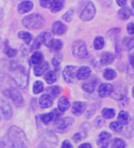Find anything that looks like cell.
<instances>
[{"label":"cell","mask_w":134,"mask_h":148,"mask_svg":"<svg viewBox=\"0 0 134 148\" xmlns=\"http://www.w3.org/2000/svg\"><path fill=\"white\" fill-rule=\"evenodd\" d=\"M0 148H28L27 137L21 128L12 125L0 140Z\"/></svg>","instance_id":"cell-1"},{"label":"cell","mask_w":134,"mask_h":148,"mask_svg":"<svg viewBox=\"0 0 134 148\" xmlns=\"http://www.w3.org/2000/svg\"><path fill=\"white\" fill-rule=\"evenodd\" d=\"M9 73L19 88L25 89L28 86L29 71L26 64H21L18 61H12L9 65Z\"/></svg>","instance_id":"cell-2"},{"label":"cell","mask_w":134,"mask_h":148,"mask_svg":"<svg viewBox=\"0 0 134 148\" xmlns=\"http://www.w3.org/2000/svg\"><path fill=\"white\" fill-rule=\"evenodd\" d=\"M96 15V7L90 0H83L79 4V16L82 21H90Z\"/></svg>","instance_id":"cell-3"},{"label":"cell","mask_w":134,"mask_h":148,"mask_svg":"<svg viewBox=\"0 0 134 148\" xmlns=\"http://www.w3.org/2000/svg\"><path fill=\"white\" fill-rule=\"evenodd\" d=\"M44 18L42 15L34 13L25 17L22 20L23 25L30 30H37L41 28L44 25Z\"/></svg>","instance_id":"cell-4"},{"label":"cell","mask_w":134,"mask_h":148,"mask_svg":"<svg viewBox=\"0 0 134 148\" xmlns=\"http://www.w3.org/2000/svg\"><path fill=\"white\" fill-rule=\"evenodd\" d=\"M72 55L74 57H76L78 58H81V59L87 58L89 55V52L87 50V45H86L85 42L83 40H80V39L73 42L72 47Z\"/></svg>","instance_id":"cell-5"},{"label":"cell","mask_w":134,"mask_h":148,"mask_svg":"<svg viewBox=\"0 0 134 148\" xmlns=\"http://www.w3.org/2000/svg\"><path fill=\"white\" fill-rule=\"evenodd\" d=\"M127 94V86L123 82H118L112 86V91L111 96L112 99L117 100H121L126 97Z\"/></svg>","instance_id":"cell-6"},{"label":"cell","mask_w":134,"mask_h":148,"mask_svg":"<svg viewBox=\"0 0 134 148\" xmlns=\"http://www.w3.org/2000/svg\"><path fill=\"white\" fill-rule=\"evenodd\" d=\"M4 94L10 98L12 102L14 103V105L18 107H21L23 106L24 105V99H23V96L22 94L16 89V88H13V87H11L7 90H5L4 92Z\"/></svg>","instance_id":"cell-7"},{"label":"cell","mask_w":134,"mask_h":148,"mask_svg":"<svg viewBox=\"0 0 134 148\" xmlns=\"http://www.w3.org/2000/svg\"><path fill=\"white\" fill-rule=\"evenodd\" d=\"M73 123H74V119L72 117L59 119L55 123V130L58 132H64L72 126Z\"/></svg>","instance_id":"cell-8"},{"label":"cell","mask_w":134,"mask_h":148,"mask_svg":"<svg viewBox=\"0 0 134 148\" xmlns=\"http://www.w3.org/2000/svg\"><path fill=\"white\" fill-rule=\"evenodd\" d=\"M63 78L68 84H72L77 78V67L73 65H67L63 71Z\"/></svg>","instance_id":"cell-9"},{"label":"cell","mask_w":134,"mask_h":148,"mask_svg":"<svg viewBox=\"0 0 134 148\" xmlns=\"http://www.w3.org/2000/svg\"><path fill=\"white\" fill-rule=\"evenodd\" d=\"M98 83V79L97 77H92V78L89 77L87 79V80L82 84L81 86L85 92H86L88 93H92L95 91Z\"/></svg>","instance_id":"cell-10"},{"label":"cell","mask_w":134,"mask_h":148,"mask_svg":"<svg viewBox=\"0 0 134 148\" xmlns=\"http://www.w3.org/2000/svg\"><path fill=\"white\" fill-rule=\"evenodd\" d=\"M111 134L109 133L108 132L104 131L100 132L97 144L101 148H107L111 143Z\"/></svg>","instance_id":"cell-11"},{"label":"cell","mask_w":134,"mask_h":148,"mask_svg":"<svg viewBox=\"0 0 134 148\" xmlns=\"http://www.w3.org/2000/svg\"><path fill=\"white\" fill-rule=\"evenodd\" d=\"M53 102H54V99L47 93L41 95V97L39 98V100H38L39 106L42 109L50 108L53 105Z\"/></svg>","instance_id":"cell-12"},{"label":"cell","mask_w":134,"mask_h":148,"mask_svg":"<svg viewBox=\"0 0 134 148\" xmlns=\"http://www.w3.org/2000/svg\"><path fill=\"white\" fill-rule=\"evenodd\" d=\"M41 137L45 143H49L51 145H57V138L56 135L49 130L44 131L41 133Z\"/></svg>","instance_id":"cell-13"},{"label":"cell","mask_w":134,"mask_h":148,"mask_svg":"<svg viewBox=\"0 0 134 148\" xmlns=\"http://www.w3.org/2000/svg\"><path fill=\"white\" fill-rule=\"evenodd\" d=\"M51 31L55 35H63L67 32V26L60 21H56L51 26Z\"/></svg>","instance_id":"cell-14"},{"label":"cell","mask_w":134,"mask_h":148,"mask_svg":"<svg viewBox=\"0 0 134 148\" xmlns=\"http://www.w3.org/2000/svg\"><path fill=\"white\" fill-rule=\"evenodd\" d=\"M112 91V85L108 83H102L98 87V95L100 98H106L111 95Z\"/></svg>","instance_id":"cell-15"},{"label":"cell","mask_w":134,"mask_h":148,"mask_svg":"<svg viewBox=\"0 0 134 148\" xmlns=\"http://www.w3.org/2000/svg\"><path fill=\"white\" fill-rule=\"evenodd\" d=\"M49 63L46 61H42L41 63L35 65L34 67V74L37 77H40L42 76L44 73H45L47 71V70L49 69Z\"/></svg>","instance_id":"cell-16"},{"label":"cell","mask_w":134,"mask_h":148,"mask_svg":"<svg viewBox=\"0 0 134 148\" xmlns=\"http://www.w3.org/2000/svg\"><path fill=\"white\" fill-rule=\"evenodd\" d=\"M92 74V69L88 66H82L77 71V78L79 80L87 79Z\"/></svg>","instance_id":"cell-17"},{"label":"cell","mask_w":134,"mask_h":148,"mask_svg":"<svg viewBox=\"0 0 134 148\" xmlns=\"http://www.w3.org/2000/svg\"><path fill=\"white\" fill-rule=\"evenodd\" d=\"M33 3L29 1V0H25V1H22L18 6V12L20 14H25L29 12H31L33 9Z\"/></svg>","instance_id":"cell-18"},{"label":"cell","mask_w":134,"mask_h":148,"mask_svg":"<svg viewBox=\"0 0 134 148\" xmlns=\"http://www.w3.org/2000/svg\"><path fill=\"white\" fill-rule=\"evenodd\" d=\"M86 103L85 102H81V101H76L73 103L72 105V112L74 115L79 116L81 115L86 109Z\"/></svg>","instance_id":"cell-19"},{"label":"cell","mask_w":134,"mask_h":148,"mask_svg":"<svg viewBox=\"0 0 134 148\" xmlns=\"http://www.w3.org/2000/svg\"><path fill=\"white\" fill-rule=\"evenodd\" d=\"M0 110L2 112L4 118L6 120H9L12 117V108L7 102H2L0 105Z\"/></svg>","instance_id":"cell-20"},{"label":"cell","mask_w":134,"mask_h":148,"mask_svg":"<svg viewBox=\"0 0 134 148\" xmlns=\"http://www.w3.org/2000/svg\"><path fill=\"white\" fill-rule=\"evenodd\" d=\"M115 60V55L110 51H105L101 55L100 62L104 65H109L111 64Z\"/></svg>","instance_id":"cell-21"},{"label":"cell","mask_w":134,"mask_h":148,"mask_svg":"<svg viewBox=\"0 0 134 148\" xmlns=\"http://www.w3.org/2000/svg\"><path fill=\"white\" fill-rule=\"evenodd\" d=\"M121 47L124 51H131L134 48V38L131 37H124L121 40Z\"/></svg>","instance_id":"cell-22"},{"label":"cell","mask_w":134,"mask_h":148,"mask_svg":"<svg viewBox=\"0 0 134 148\" xmlns=\"http://www.w3.org/2000/svg\"><path fill=\"white\" fill-rule=\"evenodd\" d=\"M63 46H64V44H63L62 40L57 39V38H53V39L51 40V42L50 43L48 48H49L51 51L58 52V51H60L63 49Z\"/></svg>","instance_id":"cell-23"},{"label":"cell","mask_w":134,"mask_h":148,"mask_svg":"<svg viewBox=\"0 0 134 148\" xmlns=\"http://www.w3.org/2000/svg\"><path fill=\"white\" fill-rule=\"evenodd\" d=\"M70 101L69 99L65 98V97H61L58 101H57V107H58V110H60L62 112H66L70 108Z\"/></svg>","instance_id":"cell-24"},{"label":"cell","mask_w":134,"mask_h":148,"mask_svg":"<svg viewBox=\"0 0 134 148\" xmlns=\"http://www.w3.org/2000/svg\"><path fill=\"white\" fill-rule=\"evenodd\" d=\"M131 16V11L129 7L124 6L118 12V17L122 20H127Z\"/></svg>","instance_id":"cell-25"},{"label":"cell","mask_w":134,"mask_h":148,"mask_svg":"<svg viewBox=\"0 0 134 148\" xmlns=\"http://www.w3.org/2000/svg\"><path fill=\"white\" fill-rule=\"evenodd\" d=\"M41 43H43L45 46H49L50 43L51 42V40L53 39V37L51 36V34L48 32H42L39 36H38Z\"/></svg>","instance_id":"cell-26"},{"label":"cell","mask_w":134,"mask_h":148,"mask_svg":"<svg viewBox=\"0 0 134 148\" xmlns=\"http://www.w3.org/2000/svg\"><path fill=\"white\" fill-rule=\"evenodd\" d=\"M45 92L47 94H49L50 96H51L53 99L58 97V95L61 92V88L58 86H49L45 89Z\"/></svg>","instance_id":"cell-27"},{"label":"cell","mask_w":134,"mask_h":148,"mask_svg":"<svg viewBox=\"0 0 134 148\" xmlns=\"http://www.w3.org/2000/svg\"><path fill=\"white\" fill-rule=\"evenodd\" d=\"M64 2H65V0H54V2L51 7V12L52 13L60 12L64 5Z\"/></svg>","instance_id":"cell-28"},{"label":"cell","mask_w":134,"mask_h":148,"mask_svg":"<svg viewBox=\"0 0 134 148\" xmlns=\"http://www.w3.org/2000/svg\"><path fill=\"white\" fill-rule=\"evenodd\" d=\"M4 52L5 54L9 57V58H15L17 55H18V51L14 48H12L9 44H8V41H5V48H4Z\"/></svg>","instance_id":"cell-29"},{"label":"cell","mask_w":134,"mask_h":148,"mask_svg":"<svg viewBox=\"0 0 134 148\" xmlns=\"http://www.w3.org/2000/svg\"><path fill=\"white\" fill-rule=\"evenodd\" d=\"M44 80L48 85H52L57 81V75L54 71H48L44 75Z\"/></svg>","instance_id":"cell-30"},{"label":"cell","mask_w":134,"mask_h":148,"mask_svg":"<svg viewBox=\"0 0 134 148\" xmlns=\"http://www.w3.org/2000/svg\"><path fill=\"white\" fill-rule=\"evenodd\" d=\"M103 76L106 80L111 81V80H113L117 77V72L115 70H113L111 68H107L105 70V71L103 73Z\"/></svg>","instance_id":"cell-31"},{"label":"cell","mask_w":134,"mask_h":148,"mask_svg":"<svg viewBox=\"0 0 134 148\" xmlns=\"http://www.w3.org/2000/svg\"><path fill=\"white\" fill-rule=\"evenodd\" d=\"M42 61H44V55L40 51H35L31 57V62L32 63V64L36 65Z\"/></svg>","instance_id":"cell-32"},{"label":"cell","mask_w":134,"mask_h":148,"mask_svg":"<svg viewBox=\"0 0 134 148\" xmlns=\"http://www.w3.org/2000/svg\"><path fill=\"white\" fill-rule=\"evenodd\" d=\"M18 38H21L26 45H29L31 40H32V35L31 33H29L28 32H25V31H22V32H19L18 34Z\"/></svg>","instance_id":"cell-33"},{"label":"cell","mask_w":134,"mask_h":148,"mask_svg":"<svg viewBox=\"0 0 134 148\" xmlns=\"http://www.w3.org/2000/svg\"><path fill=\"white\" fill-rule=\"evenodd\" d=\"M105 38L103 37H100V36H98L95 38L94 41H93V46L95 48V50L97 51H99V50H102L105 46Z\"/></svg>","instance_id":"cell-34"},{"label":"cell","mask_w":134,"mask_h":148,"mask_svg":"<svg viewBox=\"0 0 134 148\" xmlns=\"http://www.w3.org/2000/svg\"><path fill=\"white\" fill-rule=\"evenodd\" d=\"M118 120L120 123H122L123 125H127L130 122V115H129V113L127 112H125V111H121L118 113Z\"/></svg>","instance_id":"cell-35"},{"label":"cell","mask_w":134,"mask_h":148,"mask_svg":"<svg viewBox=\"0 0 134 148\" xmlns=\"http://www.w3.org/2000/svg\"><path fill=\"white\" fill-rule=\"evenodd\" d=\"M116 114V112L113 108H104L102 110V117L106 119H112Z\"/></svg>","instance_id":"cell-36"},{"label":"cell","mask_w":134,"mask_h":148,"mask_svg":"<svg viewBox=\"0 0 134 148\" xmlns=\"http://www.w3.org/2000/svg\"><path fill=\"white\" fill-rule=\"evenodd\" d=\"M53 112H47V113H44L42 115L39 116V119L45 125H48L50 122L53 121Z\"/></svg>","instance_id":"cell-37"},{"label":"cell","mask_w":134,"mask_h":148,"mask_svg":"<svg viewBox=\"0 0 134 148\" xmlns=\"http://www.w3.org/2000/svg\"><path fill=\"white\" fill-rule=\"evenodd\" d=\"M125 141L120 138H116L111 142V148H125Z\"/></svg>","instance_id":"cell-38"},{"label":"cell","mask_w":134,"mask_h":148,"mask_svg":"<svg viewBox=\"0 0 134 148\" xmlns=\"http://www.w3.org/2000/svg\"><path fill=\"white\" fill-rule=\"evenodd\" d=\"M110 128H111V130H112L115 132H121L124 128V125L122 123H120L118 120L113 121L110 124Z\"/></svg>","instance_id":"cell-39"},{"label":"cell","mask_w":134,"mask_h":148,"mask_svg":"<svg viewBox=\"0 0 134 148\" xmlns=\"http://www.w3.org/2000/svg\"><path fill=\"white\" fill-rule=\"evenodd\" d=\"M61 59H62V58H61V57H60V56H58V55H57V56H55V57L52 58V60H51V62H52V65H53L54 70H55V71H56V72L59 71V70H60Z\"/></svg>","instance_id":"cell-40"},{"label":"cell","mask_w":134,"mask_h":148,"mask_svg":"<svg viewBox=\"0 0 134 148\" xmlns=\"http://www.w3.org/2000/svg\"><path fill=\"white\" fill-rule=\"evenodd\" d=\"M44 91V84L41 81H36L33 85V93L39 94Z\"/></svg>","instance_id":"cell-41"},{"label":"cell","mask_w":134,"mask_h":148,"mask_svg":"<svg viewBox=\"0 0 134 148\" xmlns=\"http://www.w3.org/2000/svg\"><path fill=\"white\" fill-rule=\"evenodd\" d=\"M73 14H74V10L70 9L69 11H67V12L64 13V15L63 16V19L65 22H71L73 18Z\"/></svg>","instance_id":"cell-42"},{"label":"cell","mask_w":134,"mask_h":148,"mask_svg":"<svg viewBox=\"0 0 134 148\" xmlns=\"http://www.w3.org/2000/svg\"><path fill=\"white\" fill-rule=\"evenodd\" d=\"M39 2H40V5L43 8H45V9L50 8L51 9L54 0H39Z\"/></svg>","instance_id":"cell-43"},{"label":"cell","mask_w":134,"mask_h":148,"mask_svg":"<svg viewBox=\"0 0 134 148\" xmlns=\"http://www.w3.org/2000/svg\"><path fill=\"white\" fill-rule=\"evenodd\" d=\"M105 124V119L102 118V117H98L96 119H95V125L98 127V128H100L102 126H104Z\"/></svg>","instance_id":"cell-44"},{"label":"cell","mask_w":134,"mask_h":148,"mask_svg":"<svg viewBox=\"0 0 134 148\" xmlns=\"http://www.w3.org/2000/svg\"><path fill=\"white\" fill-rule=\"evenodd\" d=\"M40 45H41V41H40L39 38L38 37L37 38H35V39H34V42L32 43L31 50H38V49H39Z\"/></svg>","instance_id":"cell-45"},{"label":"cell","mask_w":134,"mask_h":148,"mask_svg":"<svg viewBox=\"0 0 134 148\" xmlns=\"http://www.w3.org/2000/svg\"><path fill=\"white\" fill-rule=\"evenodd\" d=\"M126 31L129 35L134 36V23H129L126 26Z\"/></svg>","instance_id":"cell-46"},{"label":"cell","mask_w":134,"mask_h":148,"mask_svg":"<svg viewBox=\"0 0 134 148\" xmlns=\"http://www.w3.org/2000/svg\"><path fill=\"white\" fill-rule=\"evenodd\" d=\"M82 138H83V135H82V133H80V132L75 133V134L73 135V137H72V139H73L74 142H76V143L79 142Z\"/></svg>","instance_id":"cell-47"},{"label":"cell","mask_w":134,"mask_h":148,"mask_svg":"<svg viewBox=\"0 0 134 148\" xmlns=\"http://www.w3.org/2000/svg\"><path fill=\"white\" fill-rule=\"evenodd\" d=\"M61 148H74V147H73V145H72V143L69 140H64L62 143Z\"/></svg>","instance_id":"cell-48"},{"label":"cell","mask_w":134,"mask_h":148,"mask_svg":"<svg viewBox=\"0 0 134 148\" xmlns=\"http://www.w3.org/2000/svg\"><path fill=\"white\" fill-rule=\"evenodd\" d=\"M116 2L118 4V6L120 7H124L126 5V3H127V0H116Z\"/></svg>","instance_id":"cell-49"},{"label":"cell","mask_w":134,"mask_h":148,"mask_svg":"<svg viewBox=\"0 0 134 148\" xmlns=\"http://www.w3.org/2000/svg\"><path fill=\"white\" fill-rule=\"evenodd\" d=\"M129 62L134 67V52L133 53H131L129 55Z\"/></svg>","instance_id":"cell-50"},{"label":"cell","mask_w":134,"mask_h":148,"mask_svg":"<svg viewBox=\"0 0 134 148\" xmlns=\"http://www.w3.org/2000/svg\"><path fill=\"white\" fill-rule=\"evenodd\" d=\"M79 148H92V145L90 143H84L79 146Z\"/></svg>","instance_id":"cell-51"},{"label":"cell","mask_w":134,"mask_h":148,"mask_svg":"<svg viewBox=\"0 0 134 148\" xmlns=\"http://www.w3.org/2000/svg\"><path fill=\"white\" fill-rule=\"evenodd\" d=\"M3 17H4V12H3V10L0 9V25H1V24H2Z\"/></svg>","instance_id":"cell-52"},{"label":"cell","mask_w":134,"mask_h":148,"mask_svg":"<svg viewBox=\"0 0 134 148\" xmlns=\"http://www.w3.org/2000/svg\"><path fill=\"white\" fill-rule=\"evenodd\" d=\"M37 148H47V147H46L44 144H41V145H39Z\"/></svg>","instance_id":"cell-53"},{"label":"cell","mask_w":134,"mask_h":148,"mask_svg":"<svg viewBox=\"0 0 134 148\" xmlns=\"http://www.w3.org/2000/svg\"><path fill=\"white\" fill-rule=\"evenodd\" d=\"M131 6L132 8H134V0H131Z\"/></svg>","instance_id":"cell-54"},{"label":"cell","mask_w":134,"mask_h":148,"mask_svg":"<svg viewBox=\"0 0 134 148\" xmlns=\"http://www.w3.org/2000/svg\"><path fill=\"white\" fill-rule=\"evenodd\" d=\"M131 94H132V97L134 98V86H133V88H132V92H131Z\"/></svg>","instance_id":"cell-55"},{"label":"cell","mask_w":134,"mask_h":148,"mask_svg":"<svg viewBox=\"0 0 134 148\" xmlns=\"http://www.w3.org/2000/svg\"><path fill=\"white\" fill-rule=\"evenodd\" d=\"M2 39H1V38H0V48H1V46H2Z\"/></svg>","instance_id":"cell-56"}]
</instances>
